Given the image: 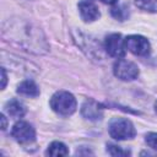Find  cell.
Listing matches in <instances>:
<instances>
[{"mask_svg": "<svg viewBox=\"0 0 157 157\" xmlns=\"http://www.w3.org/2000/svg\"><path fill=\"white\" fill-rule=\"evenodd\" d=\"M2 38L23 50L43 55L49 52V44L43 31L33 22L25 18H9L2 25Z\"/></svg>", "mask_w": 157, "mask_h": 157, "instance_id": "6da1fadb", "label": "cell"}, {"mask_svg": "<svg viewBox=\"0 0 157 157\" xmlns=\"http://www.w3.org/2000/svg\"><path fill=\"white\" fill-rule=\"evenodd\" d=\"M50 108L60 115H71L77 108V102L72 93L58 91L50 98Z\"/></svg>", "mask_w": 157, "mask_h": 157, "instance_id": "7a4b0ae2", "label": "cell"}, {"mask_svg": "<svg viewBox=\"0 0 157 157\" xmlns=\"http://www.w3.org/2000/svg\"><path fill=\"white\" fill-rule=\"evenodd\" d=\"M108 131L110 137L115 140H130L136 135L134 124L125 118H113L109 121Z\"/></svg>", "mask_w": 157, "mask_h": 157, "instance_id": "3957f363", "label": "cell"}, {"mask_svg": "<svg viewBox=\"0 0 157 157\" xmlns=\"http://www.w3.org/2000/svg\"><path fill=\"white\" fill-rule=\"evenodd\" d=\"M124 44H125V48L130 53H132L134 55H137V56H146L151 52L150 42L147 40V38H145L144 36H140V34L128 36L124 39Z\"/></svg>", "mask_w": 157, "mask_h": 157, "instance_id": "277c9868", "label": "cell"}, {"mask_svg": "<svg viewBox=\"0 0 157 157\" xmlns=\"http://www.w3.org/2000/svg\"><path fill=\"white\" fill-rule=\"evenodd\" d=\"M113 72L123 81H132L139 76L140 71L135 63L126 59H119L113 65Z\"/></svg>", "mask_w": 157, "mask_h": 157, "instance_id": "5b68a950", "label": "cell"}, {"mask_svg": "<svg viewBox=\"0 0 157 157\" xmlns=\"http://www.w3.org/2000/svg\"><path fill=\"white\" fill-rule=\"evenodd\" d=\"M11 135L12 137L18 142V144H31L36 140V130L34 128L23 120L17 121L12 129H11Z\"/></svg>", "mask_w": 157, "mask_h": 157, "instance_id": "8992f818", "label": "cell"}, {"mask_svg": "<svg viewBox=\"0 0 157 157\" xmlns=\"http://www.w3.org/2000/svg\"><path fill=\"white\" fill-rule=\"evenodd\" d=\"M104 49L105 52L114 58H124L125 55V44H124V39L121 38V34L119 33H112L109 36L105 37L104 40Z\"/></svg>", "mask_w": 157, "mask_h": 157, "instance_id": "52a82bcc", "label": "cell"}, {"mask_svg": "<svg viewBox=\"0 0 157 157\" xmlns=\"http://www.w3.org/2000/svg\"><path fill=\"white\" fill-rule=\"evenodd\" d=\"M81 114L85 119L97 121L103 118V107L97 101L90 98L83 102V104L81 107Z\"/></svg>", "mask_w": 157, "mask_h": 157, "instance_id": "ba28073f", "label": "cell"}, {"mask_svg": "<svg viewBox=\"0 0 157 157\" xmlns=\"http://www.w3.org/2000/svg\"><path fill=\"white\" fill-rule=\"evenodd\" d=\"M78 11L85 22H93L99 17V10L92 0H81L78 2Z\"/></svg>", "mask_w": 157, "mask_h": 157, "instance_id": "9c48e42d", "label": "cell"}, {"mask_svg": "<svg viewBox=\"0 0 157 157\" xmlns=\"http://www.w3.org/2000/svg\"><path fill=\"white\" fill-rule=\"evenodd\" d=\"M16 92L26 97H37L39 96V87L33 80H25L17 86Z\"/></svg>", "mask_w": 157, "mask_h": 157, "instance_id": "30bf717a", "label": "cell"}, {"mask_svg": "<svg viewBox=\"0 0 157 157\" xmlns=\"http://www.w3.org/2000/svg\"><path fill=\"white\" fill-rule=\"evenodd\" d=\"M5 110L12 118H22L26 114V108L18 99H10L5 104Z\"/></svg>", "mask_w": 157, "mask_h": 157, "instance_id": "8fae6325", "label": "cell"}, {"mask_svg": "<svg viewBox=\"0 0 157 157\" xmlns=\"http://www.w3.org/2000/svg\"><path fill=\"white\" fill-rule=\"evenodd\" d=\"M45 155L48 156H54V157H58V156H67L69 155V148L66 147L65 144L60 142V141H53L47 151H45Z\"/></svg>", "mask_w": 157, "mask_h": 157, "instance_id": "7c38bea8", "label": "cell"}, {"mask_svg": "<svg viewBox=\"0 0 157 157\" xmlns=\"http://www.w3.org/2000/svg\"><path fill=\"white\" fill-rule=\"evenodd\" d=\"M110 13L114 18L119 20V21H125L128 17H129V7L123 4V5H117V6H113L112 10H110Z\"/></svg>", "mask_w": 157, "mask_h": 157, "instance_id": "4fadbf2b", "label": "cell"}, {"mask_svg": "<svg viewBox=\"0 0 157 157\" xmlns=\"http://www.w3.org/2000/svg\"><path fill=\"white\" fill-rule=\"evenodd\" d=\"M135 4L141 10L148 12H157V0H135Z\"/></svg>", "mask_w": 157, "mask_h": 157, "instance_id": "5bb4252c", "label": "cell"}, {"mask_svg": "<svg viewBox=\"0 0 157 157\" xmlns=\"http://www.w3.org/2000/svg\"><path fill=\"white\" fill-rule=\"evenodd\" d=\"M107 152L110 156H128V155H130L129 150H123L120 146L112 145V144L107 145Z\"/></svg>", "mask_w": 157, "mask_h": 157, "instance_id": "9a60e30c", "label": "cell"}, {"mask_svg": "<svg viewBox=\"0 0 157 157\" xmlns=\"http://www.w3.org/2000/svg\"><path fill=\"white\" fill-rule=\"evenodd\" d=\"M145 141L151 148L157 150V132H148L145 136Z\"/></svg>", "mask_w": 157, "mask_h": 157, "instance_id": "2e32d148", "label": "cell"}, {"mask_svg": "<svg viewBox=\"0 0 157 157\" xmlns=\"http://www.w3.org/2000/svg\"><path fill=\"white\" fill-rule=\"evenodd\" d=\"M1 76H2V83H1V88L4 90L6 86V81H7V76H6V71L4 67H1Z\"/></svg>", "mask_w": 157, "mask_h": 157, "instance_id": "e0dca14e", "label": "cell"}, {"mask_svg": "<svg viewBox=\"0 0 157 157\" xmlns=\"http://www.w3.org/2000/svg\"><path fill=\"white\" fill-rule=\"evenodd\" d=\"M0 119H1V121H2L1 129H2V130H5V129L7 128V121H6V118H5V115H4V114H1V115H0Z\"/></svg>", "mask_w": 157, "mask_h": 157, "instance_id": "ac0fdd59", "label": "cell"}, {"mask_svg": "<svg viewBox=\"0 0 157 157\" xmlns=\"http://www.w3.org/2000/svg\"><path fill=\"white\" fill-rule=\"evenodd\" d=\"M99 1H102V2H104V4H109V5H112V4H115L118 0H99Z\"/></svg>", "mask_w": 157, "mask_h": 157, "instance_id": "d6986e66", "label": "cell"}, {"mask_svg": "<svg viewBox=\"0 0 157 157\" xmlns=\"http://www.w3.org/2000/svg\"><path fill=\"white\" fill-rule=\"evenodd\" d=\"M155 110H156V113H157V101H156V103H155Z\"/></svg>", "mask_w": 157, "mask_h": 157, "instance_id": "ffe728a7", "label": "cell"}]
</instances>
